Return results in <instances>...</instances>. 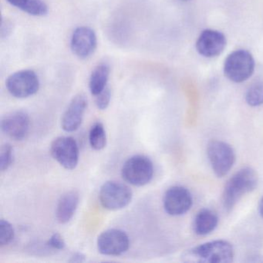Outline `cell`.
<instances>
[{"instance_id":"15","label":"cell","mask_w":263,"mask_h":263,"mask_svg":"<svg viewBox=\"0 0 263 263\" xmlns=\"http://www.w3.org/2000/svg\"><path fill=\"white\" fill-rule=\"evenodd\" d=\"M79 204V195L75 191L67 192L60 198L57 206L56 217L58 222H68L76 212Z\"/></svg>"},{"instance_id":"18","label":"cell","mask_w":263,"mask_h":263,"mask_svg":"<svg viewBox=\"0 0 263 263\" xmlns=\"http://www.w3.org/2000/svg\"><path fill=\"white\" fill-rule=\"evenodd\" d=\"M9 4L22 11L35 16H42L48 13V7L43 0H7Z\"/></svg>"},{"instance_id":"14","label":"cell","mask_w":263,"mask_h":263,"mask_svg":"<svg viewBox=\"0 0 263 263\" xmlns=\"http://www.w3.org/2000/svg\"><path fill=\"white\" fill-rule=\"evenodd\" d=\"M87 107V99L84 95H76L72 99L61 119L62 128L67 132L78 130L82 123Z\"/></svg>"},{"instance_id":"24","label":"cell","mask_w":263,"mask_h":263,"mask_svg":"<svg viewBox=\"0 0 263 263\" xmlns=\"http://www.w3.org/2000/svg\"><path fill=\"white\" fill-rule=\"evenodd\" d=\"M47 245L50 249L55 250H63L65 248L66 243L63 237L60 234L55 233L50 237L47 241Z\"/></svg>"},{"instance_id":"8","label":"cell","mask_w":263,"mask_h":263,"mask_svg":"<svg viewBox=\"0 0 263 263\" xmlns=\"http://www.w3.org/2000/svg\"><path fill=\"white\" fill-rule=\"evenodd\" d=\"M52 157L67 170H73L79 161V147L71 137H59L50 145Z\"/></svg>"},{"instance_id":"27","label":"cell","mask_w":263,"mask_h":263,"mask_svg":"<svg viewBox=\"0 0 263 263\" xmlns=\"http://www.w3.org/2000/svg\"><path fill=\"white\" fill-rule=\"evenodd\" d=\"M259 213L260 215L263 218V198H261L259 203Z\"/></svg>"},{"instance_id":"2","label":"cell","mask_w":263,"mask_h":263,"mask_svg":"<svg viewBox=\"0 0 263 263\" xmlns=\"http://www.w3.org/2000/svg\"><path fill=\"white\" fill-rule=\"evenodd\" d=\"M233 246L224 240H215L186 251L181 259L184 262L228 263L233 261Z\"/></svg>"},{"instance_id":"10","label":"cell","mask_w":263,"mask_h":263,"mask_svg":"<svg viewBox=\"0 0 263 263\" xmlns=\"http://www.w3.org/2000/svg\"><path fill=\"white\" fill-rule=\"evenodd\" d=\"M193 200L192 194L183 186H173L164 194L163 204L164 210L172 216L184 215L190 210Z\"/></svg>"},{"instance_id":"6","label":"cell","mask_w":263,"mask_h":263,"mask_svg":"<svg viewBox=\"0 0 263 263\" xmlns=\"http://www.w3.org/2000/svg\"><path fill=\"white\" fill-rule=\"evenodd\" d=\"M207 154L212 170L219 178L226 176L235 164V152L232 146L224 141H210L208 144Z\"/></svg>"},{"instance_id":"4","label":"cell","mask_w":263,"mask_h":263,"mask_svg":"<svg viewBox=\"0 0 263 263\" xmlns=\"http://www.w3.org/2000/svg\"><path fill=\"white\" fill-rule=\"evenodd\" d=\"M121 175L124 181L132 185H145L153 178V163L144 155H135L125 161L121 168Z\"/></svg>"},{"instance_id":"5","label":"cell","mask_w":263,"mask_h":263,"mask_svg":"<svg viewBox=\"0 0 263 263\" xmlns=\"http://www.w3.org/2000/svg\"><path fill=\"white\" fill-rule=\"evenodd\" d=\"M132 196L133 193L128 186L115 181L104 183L99 193L101 205L110 211L124 209L130 204Z\"/></svg>"},{"instance_id":"19","label":"cell","mask_w":263,"mask_h":263,"mask_svg":"<svg viewBox=\"0 0 263 263\" xmlns=\"http://www.w3.org/2000/svg\"><path fill=\"white\" fill-rule=\"evenodd\" d=\"M89 141L92 148L96 151L102 150L107 144V137L104 126L98 122L92 126L89 135Z\"/></svg>"},{"instance_id":"20","label":"cell","mask_w":263,"mask_h":263,"mask_svg":"<svg viewBox=\"0 0 263 263\" xmlns=\"http://www.w3.org/2000/svg\"><path fill=\"white\" fill-rule=\"evenodd\" d=\"M246 101L249 106L258 107L263 104V81L253 83L248 89Z\"/></svg>"},{"instance_id":"25","label":"cell","mask_w":263,"mask_h":263,"mask_svg":"<svg viewBox=\"0 0 263 263\" xmlns=\"http://www.w3.org/2000/svg\"><path fill=\"white\" fill-rule=\"evenodd\" d=\"M11 30L12 24H10L9 21L4 22V21H3L2 27H1V35H2L3 37L8 36V35L11 33Z\"/></svg>"},{"instance_id":"3","label":"cell","mask_w":263,"mask_h":263,"mask_svg":"<svg viewBox=\"0 0 263 263\" xmlns=\"http://www.w3.org/2000/svg\"><path fill=\"white\" fill-rule=\"evenodd\" d=\"M255 65V60L249 51L235 50L224 61V73L232 82L242 83L252 76Z\"/></svg>"},{"instance_id":"28","label":"cell","mask_w":263,"mask_h":263,"mask_svg":"<svg viewBox=\"0 0 263 263\" xmlns=\"http://www.w3.org/2000/svg\"><path fill=\"white\" fill-rule=\"evenodd\" d=\"M182 1H187V0H182Z\"/></svg>"},{"instance_id":"7","label":"cell","mask_w":263,"mask_h":263,"mask_svg":"<svg viewBox=\"0 0 263 263\" xmlns=\"http://www.w3.org/2000/svg\"><path fill=\"white\" fill-rule=\"evenodd\" d=\"M6 86L10 95L15 98H27L39 90V78L33 70H20L7 78Z\"/></svg>"},{"instance_id":"13","label":"cell","mask_w":263,"mask_h":263,"mask_svg":"<svg viewBox=\"0 0 263 263\" xmlns=\"http://www.w3.org/2000/svg\"><path fill=\"white\" fill-rule=\"evenodd\" d=\"M98 44L96 33L90 27H78L72 35L71 50L81 59L89 58L95 53Z\"/></svg>"},{"instance_id":"12","label":"cell","mask_w":263,"mask_h":263,"mask_svg":"<svg viewBox=\"0 0 263 263\" xmlns=\"http://www.w3.org/2000/svg\"><path fill=\"white\" fill-rule=\"evenodd\" d=\"M226 47V38L218 30H205L196 41L198 53L204 58H215L222 53Z\"/></svg>"},{"instance_id":"11","label":"cell","mask_w":263,"mask_h":263,"mask_svg":"<svg viewBox=\"0 0 263 263\" xmlns=\"http://www.w3.org/2000/svg\"><path fill=\"white\" fill-rule=\"evenodd\" d=\"M30 121L26 112L14 111L6 115L1 121V128L7 136L15 141H22L30 132Z\"/></svg>"},{"instance_id":"26","label":"cell","mask_w":263,"mask_h":263,"mask_svg":"<svg viewBox=\"0 0 263 263\" xmlns=\"http://www.w3.org/2000/svg\"><path fill=\"white\" fill-rule=\"evenodd\" d=\"M85 261V256L82 253H75L70 258V262H83Z\"/></svg>"},{"instance_id":"22","label":"cell","mask_w":263,"mask_h":263,"mask_svg":"<svg viewBox=\"0 0 263 263\" xmlns=\"http://www.w3.org/2000/svg\"><path fill=\"white\" fill-rule=\"evenodd\" d=\"M13 161V150L10 144H6L1 148L0 168L2 172L7 170Z\"/></svg>"},{"instance_id":"17","label":"cell","mask_w":263,"mask_h":263,"mask_svg":"<svg viewBox=\"0 0 263 263\" xmlns=\"http://www.w3.org/2000/svg\"><path fill=\"white\" fill-rule=\"evenodd\" d=\"M109 74H110V67L107 64H100L93 69L90 78V84H89L90 93L93 96L99 95L107 87Z\"/></svg>"},{"instance_id":"23","label":"cell","mask_w":263,"mask_h":263,"mask_svg":"<svg viewBox=\"0 0 263 263\" xmlns=\"http://www.w3.org/2000/svg\"><path fill=\"white\" fill-rule=\"evenodd\" d=\"M96 97V105L100 110H105L110 104L111 98V92L109 87H106L104 90Z\"/></svg>"},{"instance_id":"9","label":"cell","mask_w":263,"mask_h":263,"mask_svg":"<svg viewBox=\"0 0 263 263\" xmlns=\"http://www.w3.org/2000/svg\"><path fill=\"white\" fill-rule=\"evenodd\" d=\"M129 246V237L121 229H108L98 237V249L103 255H121L128 250Z\"/></svg>"},{"instance_id":"21","label":"cell","mask_w":263,"mask_h":263,"mask_svg":"<svg viewBox=\"0 0 263 263\" xmlns=\"http://www.w3.org/2000/svg\"><path fill=\"white\" fill-rule=\"evenodd\" d=\"M14 229L9 221L2 219L0 221V245L7 246L14 238Z\"/></svg>"},{"instance_id":"16","label":"cell","mask_w":263,"mask_h":263,"mask_svg":"<svg viewBox=\"0 0 263 263\" xmlns=\"http://www.w3.org/2000/svg\"><path fill=\"white\" fill-rule=\"evenodd\" d=\"M218 223V218L215 212L211 209H201L195 215L193 230L198 235H209L215 230Z\"/></svg>"},{"instance_id":"1","label":"cell","mask_w":263,"mask_h":263,"mask_svg":"<svg viewBox=\"0 0 263 263\" xmlns=\"http://www.w3.org/2000/svg\"><path fill=\"white\" fill-rule=\"evenodd\" d=\"M258 183L256 171L250 167L240 169L229 178L224 185L221 198L223 207L226 210H232L243 195L256 189Z\"/></svg>"}]
</instances>
